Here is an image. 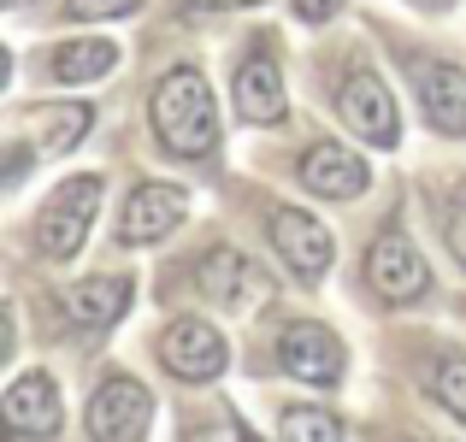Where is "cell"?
Here are the masks:
<instances>
[{
	"label": "cell",
	"mask_w": 466,
	"mask_h": 442,
	"mask_svg": "<svg viewBox=\"0 0 466 442\" xmlns=\"http://www.w3.org/2000/svg\"><path fill=\"white\" fill-rule=\"evenodd\" d=\"M125 306H130V284H125V277H83V284L66 289V313L77 318L83 330L118 325V318H125Z\"/></svg>",
	"instance_id": "12"
},
{
	"label": "cell",
	"mask_w": 466,
	"mask_h": 442,
	"mask_svg": "<svg viewBox=\"0 0 466 442\" xmlns=\"http://www.w3.org/2000/svg\"><path fill=\"white\" fill-rule=\"evenodd\" d=\"M296 12H301L308 24H325L330 12H342V0H296Z\"/></svg>",
	"instance_id": "22"
},
{
	"label": "cell",
	"mask_w": 466,
	"mask_h": 442,
	"mask_svg": "<svg viewBox=\"0 0 466 442\" xmlns=\"http://www.w3.org/2000/svg\"><path fill=\"white\" fill-rule=\"evenodd\" d=\"M342 125L354 130L360 142L372 147H396L401 136V118H396V101H390V89L372 77V71H354L349 83H342Z\"/></svg>",
	"instance_id": "6"
},
{
	"label": "cell",
	"mask_w": 466,
	"mask_h": 442,
	"mask_svg": "<svg viewBox=\"0 0 466 442\" xmlns=\"http://www.w3.org/2000/svg\"><path fill=\"white\" fill-rule=\"evenodd\" d=\"M189 442H242L237 431H225V425H207V431H195Z\"/></svg>",
	"instance_id": "23"
},
{
	"label": "cell",
	"mask_w": 466,
	"mask_h": 442,
	"mask_svg": "<svg viewBox=\"0 0 466 442\" xmlns=\"http://www.w3.org/2000/svg\"><path fill=\"white\" fill-rule=\"evenodd\" d=\"M6 6H24V0H6Z\"/></svg>",
	"instance_id": "26"
},
{
	"label": "cell",
	"mask_w": 466,
	"mask_h": 442,
	"mask_svg": "<svg viewBox=\"0 0 466 442\" xmlns=\"http://www.w3.org/2000/svg\"><path fill=\"white\" fill-rule=\"evenodd\" d=\"M154 136L177 159H201V154L218 147V113H213V89H207L201 71L177 65V71L159 77V89H154Z\"/></svg>",
	"instance_id": "1"
},
{
	"label": "cell",
	"mask_w": 466,
	"mask_h": 442,
	"mask_svg": "<svg viewBox=\"0 0 466 442\" xmlns=\"http://www.w3.org/2000/svg\"><path fill=\"white\" fill-rule=\"evenodd\" d=\"M237 113L254 118V125H278L284 118V77H278V65L266 54H254L237 71Z\"/></svg>",
	"instance_id": "13"
},
{
	"label": "cell",
	"mask_w": 466,
	"mask_h": 442,
	"mask_svg": "<svg viewBox=\"0 0 466 442\" xmlns=\"http://www.w3.org/2000/svg\"><path fill=\"white\" fill-rule=\"evenodd\" d=\"M159 360H166V372H171V377L207 384V377L225 372L230 348H225V337H218L207 318H171V325L159 330Z\"/></svg>",
	"instance_id": "3"
},
{
	"label": "cell",
	"mask_w": 466,
	"mask_h": 442,
	"mask_svg": "<svg viewBox=\"0 0 466 442\" xmlns=\"http://www.w3.org/2000/svg\"><path fill=\"white\" fill-rule=\"evenodd\" d=\"M420 95H425V113H431L437 130L466 136V71H461V65H431V71H420Z\"/></svg>",
	"instance_id": "15"
},
{
	"label": "cell",
	"mask_w": 466,
	"mask_h": 442,
	"mask_svg": "<svg viewBox=\"0 0 466 442\" xmlns=\"http://www.w3.org/2000/svg\"><path fill=\"white\" fill-rule=\"evenodd\" d=\"M101 171H83V177H66L54 189V201H47L42 213V248L54 254V260H71V254L83 248V236H89L95 225V206H101Z\"/></svg>",
	"instance_id": "2"
},
{
	"label": "cell",
	"mask_w": 466,
	"mask_h": 442,
	"mask_svg": "<svg viewBox=\"0 0 466 442\" xmlns=\"http://www.w3.org/2000/svg\"><path fill=\"white\" fill-rule=\"evenodd\" d=\"M183 189H171V183H137L125 201V218H118V236L130 242V248H142V242H159L171 236V230L183 225Z\"/></svg>",
	"instance_id": "8"
},
{
	"label": "cell",
	"mask_w": 466,
	"mask_h": 442,
	"mask_svg": "<svg viewBox=\"0 0 466 442\" xmlns=\"http://www.w3.org/2000/svg\"><path fill=\"white\" fill-rule=\"evenodd\" d=\"M278 354H284V372H296L301 384H337L342 377V342L325 325H289Z\"/></svg>",
	"instance_id": "9"
},
{
	"label": "cell",
	"mask_w": 466,
	"mask_h": 442,
	"mask_svg": "<svg viewBox=\"0 0 466 442\" xmlns=\"http://www.w3.org/2000/svg\"><path fill=\"white\" fill-rule=\"evenodd\" d=\"M449 248H455V260L466 266V201L449 213Z\"/></svg>",
	"instance_id": "21"
},
{
	"label": "cell",
	"mask_w": 466,
	"mask_h": 442,
	"mask_svg": "<svg viewBox=\"0 0 466 442\" xmlns=\"http://www.w3.org/2000/svg\"><path fill=\"white\" fill-rule=\"evenodd\" d=\"M284 442H342V419L325 407H289L284 413Z\"/></svg>",
	"instance_id": "18"
},
{
	"label": "cell",
	"mask_w": 466,
	"mask_h": 442,
	"mask_svg": "<svg viewBox=\"0 0 466 442\" xmlns=\"http://www.w3.org/2000/svg\"><path fill=\"white\" fill-rule=\"evenodd\" d=\"M142 0H66V18H83V24H95V18H130Z\"/></svg>",
	"instance_id": "20"
},
{
	"label": "cell",
	"mask_w": 466,
	"mask_h": 442,
	"mask_svg": "<svg viewBox=\"0 0 466 442\" xmlns=\"http://www.w3.org/2000/svg\"><path fill=\"white\" fill-rule=\"evenodd\" d=\"M6 425L18 437H54L59 431V384L47 372H24L6 389Z\"/></svg>",
	"instance_id": "11"
},
{
	"label": "cell",
	"mask_w": 466,
	"mask_h": 442,
	"mask_svg": "<svg viewBox=\"0 0 466 442\" xmlns=\"http://www.w3.org/2000/svg\"><path fill=\"white\" fill-rule=\"evenodd\" d=\"M272 242H278V254L289 260V272L296 277H325L330 272V260H337V242H330V230L319 225L313 213H301V206H278L272 213Z\"/></svg>",
	"instance_id": "5"
},
{
	"label": "cell",
	"mask_w": 466,
	"mask_h": 442,
	"mask_svg": "<svg viewBox=\"0 0 466 442\" xmlns=\"http://www.w3.org/2000/svg\"><path fill=\"white\" fill-rule=\"evenodd\" d=\"M413 6H425V12H449L455 0H413Z\"/></svg>",
	"instance_id": "24"
},
{
	"label": "cell",
	"mask_w": 466,
	"mask_h": 442,
	"mask_svg": "<svg viewBox=\"0 0 466 442\" xmlns=\"http://www.w3.org/2000/svg\"><path fill=\"white\" fill-rule=\"evenodd\" d=\"M89 106H77V101H59V106H47V113H35L30 118V136L42 154H71V147L83 142V130H89Z\"/></svg>",
	"instance_id": "16"
},
{
	"label": "cell",
	"mask_w": 466,
	"mask_h": 442,
	"mask_svg": "<svg viewBox=\"0 0 466 442\" xmlns=\"http://www.w3.org/2000/svg\"><path fill=\"white\" fill-rule=\"evenodd\" d=\"M437 401H443L455 419H466V360H461V354L437 366Z\"/></svg>",
	"instance_id": "19"
},
{
	"label": "cell",
	"mask_w": 466,
	"mask_h": 442,
	"mask_svg": "<svg viewBox=\"0 0 466 442\" xmlns=\"http://www.w3.org/2000/svg\"><path fill=\"white\" fill-rule=\"evenodd\" d=\"M195 284H201V295H213V301H225V306H237V301H254L266 284H260V272H254L248 260H242L237 248H213L201 260V272H195Z\"/></svg>",
	"instance_id": "14"
},
{
	"label": "cell",
	"mask_w": 466,
	"mask_h": 442,
	"mask_svg": "<svg viewBox=\"0 0 466 442\" xmlns=\"http://www.w3.org/2000/svg\"><path fill=\"white\" fill-rule=\"evenodd\" d=\"M301 183H308L313 195H325V201H354V195H366V159L349 154L342 142H319L308 159H301Z\"/></svg>",
	"instance_id": "10"
},
{
	"label": "cell",
	"mask_w": 466,
	"mask_h": 442,
	"mask_svg": "<svg viewBox=\"0 0 466 442\" xmlns=\"http://www.w3.org/2000/svg\"><path fill=\"white\" fill-rule=\"evenodd\" d=\"M154 419V401L137 377H106L89 401V437L95 442H142Z\"/></svg>",
	"instance_id": "4"
},
{
	"label": "cell",
	"mask_w": 466,
	"mask_h": 442,
	"mask_svg": "<svg viewBox=\"0 0 466 442\" xmlns=\"http://www.w3.org/2000/svg\"><path fill=\"white\" fill-rule=\"evenodd\" d=\"M113 59H118L113 42H66V47H54L47 71H54L59 83H95V77L113 71Z\"/></svg>",
	"instance_id": "17"
},
{
	"label": "cell",
	"mask_w": 466,
	"mask_h": 442,
	"mask_svg": "<svg viewBox=\"0 0 466 442\" xmlns=\"http://www.w3.org/2000/svg\"><path fill=\"white\" fill-rule=\"evenodd\" d=\"M366 284L384 295V301H420L425 284H431V272H425L420 248L390 230V236H378L372 254H366Z\"/></svg>",
	"instance_id": "7"
},
{
	"label": "cell",
	"mask_w": 466,
	"mask_h": 442,
	"mask_svg": "<svg viewBox=\"0 0 466 442\" xmlns=\"http://www.w3.org/2000/svg\"><path fill=\"white\" fill-rule=\"evenodd\" d=\"M195 6H254V0H195Z\"/></svg>",
	"instance_id": "25"
}]
</instances>
